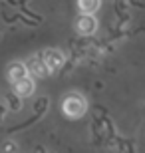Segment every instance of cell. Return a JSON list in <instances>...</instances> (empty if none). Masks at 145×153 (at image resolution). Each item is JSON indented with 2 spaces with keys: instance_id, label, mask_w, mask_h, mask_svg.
<instances>
[{
  "instance_id": "5bb4252c",
  "label": "cell",
  "mask_w": 145,
  "mask_h": 153,
  "mask_svg": "<svg viewBox=\"0 0 145 153\" xmlns=\"http://www.w3.org/2000/svg\"><path fill=\"white\" fill-rule=\"evenodd\" d=\"M2 119H4V117H2V115H0V121H2Z\"/></svg>"
},
{
  "instance_id": "4fadbf2b",
  "label": "cell",
  "mask_w": 145,
  "mask_h": 153,
  "mask_svg": "<svg viewBox=\"0 0 145 153\" xmlns=\"http://www.w3.org/2000/svg\"><path fill=\"white\" fill-rule=\"evenodd\" d=\"M6 2H8V4H16V2H14V0H6Z\"/></svg>"
},
{
  "instance_id": "6da1fadb",
  "label": "cell",
  "mask_w": 145,
  "mask_h": 153,
  "mask_svg": "<svg viewBox=\"0 0 145 153\" xmlns=\"http://www.w3.org/2000/svg\"><path fill=\"white\" fill-rule=\"evenodd\" d=\"M86 109H88V103H86V100L82 96L72 94V96L64 97V114H66L68 117L76 119V117H80V115H84Z\"/></svg>"
},
{
  "instance_id": "7a4b0ae2",
  "label": "cell",
  "mask_w": 145,
  "mask_h": 153,
  "mask_svg": "<svg viewBox=\"0 0 145 153\" xmlns=\"http://www.w3.org/2000/svg\"><path fill=\"white\" fill-rule=\"evenodd\" d=\"M40 56H42V62L48 68V72H56L58 68H62V64H64V54L60 50H46Z\"/></svg>"
},
{
  "instance_id": "9c48e42d",
  "label": "cell",
  "mask_w": 145,
  "mask_h": 153,
  "mask_svg": "<svg viewBox=\"0 0 145 153\" xmlns=\"http://www.w3.org/2000/svg\"><path fill=\"white\" fill-rule=\"evenodd\" d=\"M6 100H8V105H10L12 111H20V108H22V100H20V96H16V94L12 91V94L6 96Z\"/></svg>"
},
{
  "instance_id": "52a82bcc",
  "label": "cell",
  "mask_w": 145,
  "mask_h": 153,
  "mask_svg": "<svg viewBox=\"0 0 145 153\" xmlns=\"http://www.w3.org/2000/svg\"><path fill=\"white\" fill-rule=\"evenodd\" d=\"M78 6L84 14H94L100 8V0H78Z\"/></svg>"
},
{
  "instance_id": "277c9868",
  "label": "cell",
  "mask_w": 145,
  "mask_h": 153,
  "mask_svg": "<svg viewBox=\"0 0 145 153\" xmlns=\"http://www.w3.org/2000/svg\"><path fill=\"white\" fill-rule=\"evenodd\" d=\"M24 66H26V70H28V76H32V78H44V76L48 74V68H46L44 62H42V56L30 58Z\"/></svg>"
},
{
  "instance_id": "8fae6325",
  "label": "cell",
  "mask_w": 145,
  "mask_h": 153,
  "mask_svg": "<svg viewBox=\"0 0 145 153\" xmlns=\"http://www.w3.org/2000/svg\"><path fill=\"white\" fill-rule=\"evenodd\" d=\"M4 114H6V108H4V105H0V115L4 117Z\"/></svg>"
},
{
  "instance_id": "3957f363",
  "label": "cell",
  "mask_w": 145,
  "mask_h": 153,
  "mask_svg": "<svg viewBox=\"0 0 145 153\" xmlns=\"http://www.w3.org/2000/svg\"><path fill=\"white\" fill-rule=\"evenodd\" d=\"M76 28H78V32L82 36H89V34H94L95 30H97V20H95L91 14H84V12H82V16L78 18Z\"/></svg>"
},
{
  "instance_id": "30bf717a",
  "label": "cell",
  "mask_w": 145,
  "mask_h": 153,
  "mask_svg": "<svg viewBox=\"0 0 145 153\" xmlns=\"http://www.w3.org/2000/svg\"><path fill=\"white\" fill-rule=\"evenodd\" d=\"M18 151V145L14 141H4L2 143V153H16Z\"/></svg>"
},
{
  "instance_id": "8992f818",
  "label": "cell",
  "mask_w": 145,
  "mask_h": 153,
  "mask_svg": "<svg viewBox=\"0 0 145 153\" xmlns=\"http://www.w3.org/2000/svg\"><path fill=\"white\" fill-rule=\"evenodd\" d=\"M24 76H28V70H26V66L20 62H12L10 66H8V79H10L12 84L14 82H18V79H22Z\"/></svg>"
},
{
  "instance_id": "7c38bea8",
  "label": "cell",
  "mask_w": 145,
  "mask_h": 153,
  "mask_svg": "<svg viewBox=\"0 0 145 153\" xmlns=\"http://www.w3.org/2000/svg\"><path fill=\"white\" fill-rule=\"evenodd\" d=\"M36 153H46V151H44V147H36Z\"/></svg>"
},
{
  "instance_id": "ba28073f",
  "label": "cell",
  "mask_w": 145,
  "mask_h": 153,
  "mask_svg": "<svg viewBox=\"0 0 145 153\" xmlns=\"http://www.w3.org/2000/svg\"><path fill=\"white\" fill-rule=\"evenodd\" d=\"M46 108H48V97H38L36 102H34L32 109H34V115H38V117H42L46 111Z\"/></svg>"
},
{
  "instance_id": "5b68a950",
  "label": "cell",
  "mask_w": 145,
  "mask_h": 153,
  "mask_svg": "<svg viewBox=\"0 0 145 153\" xmlns=\"http://www.w3.org/2000/svg\"><path fill=\"white\" fill-rule=\"evenodd\" d=\"M34 91V78H30V76H24L22 79H18V82H14V94L20 97H26L30 96Z\"/></svg>"
}]
</instances>
